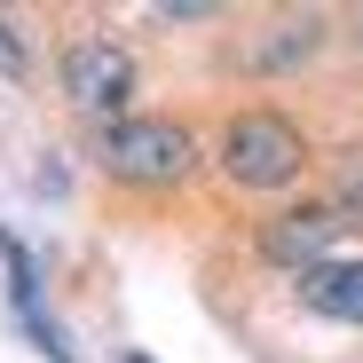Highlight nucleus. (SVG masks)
I'll return each instance as SVG.
<instances>
[{
    "label": "nucleus",
    "instance_id": "f257e3e1",
    "mask_svg": "<svg viewBox=\"0 0 363 363\" xmlns=\"http://www.w3.org/2000/svg\"><path fill=\"white\" fill-rule=\"evenodd\" d=\"M300 158H308V143L284 111H237L221 127V174L245 182V190H284L300 174Z\"/></svg>",
    "mask_w": 363,
    "mask_h": 363
},
{
    "label": "nucleus",
    "instance_id": "f03ea898",
    "mask_svg": "<svg viewBox=\"0 0 363 363\" xmlns=\"http://www.w3.org/2000/svg\"><path fill=\"white\" fill-rule=\"evenodd\" d=\"M95 158H103V174L158 190V182H182V174H190L198 143H190V127H182V118H118V127H103Z\"/></svg>",
    "mask_w": 363,
    "mask_h": 363
},
{
    "label": "nucleus",
    "instance_id": "7ed1b4c3",
    "mask_svg": "<svg viewBox=\"0 0 363 363\" xmlns=\"http://www.w3.org/2000/svg\"><path fill=\"white\" fill-rule=\"evenodd\" d=\"M64 103L79 118H103V127H118L135 103V55L118 40H72L64 48Z\"/></svg>",
    "mask_w": 363,
    "mask_h": 363
},
{
    "label": "nucleus",
    "instance_id": "20e7f679",
    "mask_svg": "<svg viewBox=\"0 0 363 363\" xmlns=\"http://www.w3.org/2000/svg\"><path fill=\"white\" fill-rule=\"evenodd\" d=\"M300 300L332 324H363V261H316L300 269Z\"/></svg>",
    "mask_w": 363,
    "mask_h": 363
},
{
    "label": "nucleus",
    "instance_id": "39448f33",
    "mask_svg": "<svg viewBox=\"0 0 363 363\" xmlns=\"http://www.w3.org/2000/svg\"><path fill=\"white\" fill-rule=\"evenodd\" d=\"M332 229H340V213L332 206H300V213H284L261 245H269V261H292V269H316L324 261V245H332Z\"/></svg>",
    "mask_w": 363,
    "mask_h": 363
},
{
    "label": "nucleus",
    "instance_id": "423d86ee",
    "mask_svg": "<svg viewBox=\"0 0 363 363\" xmlns=\"http://www.w3.org/2000/svg\"><path fill=\"white\" fill-rule=\"evenodd\" d=\"M0 72H24V55H16V40H9V16H0Z\"/></svg>",
    "mask_w": 363,
    "mask_h": 363
},
{
    "label": "nucleus",
    "instance_id": "0eeeda50",
    "mask_svg": "<svg viewBox=\"0 0 363 363\" xmlns=\"http://www.w3.org/2000/svg\"><path fill=\"white\" fill-rule=\"evenodd\" d=\"M135 363H143V355H135Z\"/></svg>",
    "mask_w": 363,
    "mask_h": 363
}]
</instances>
